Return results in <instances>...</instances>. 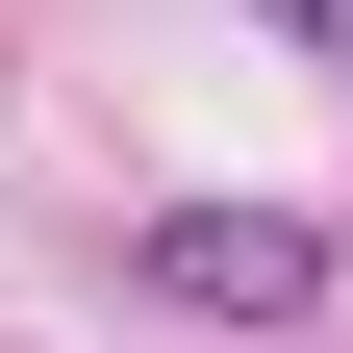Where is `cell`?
Listing matches in <instances>:
<instances>
[{"label":"cell","instance_id":"1","mask_svg":"<svg viewBox=\"0 0 353 353\" xmlns=\"http://www.w3.org/2000/svg\"><path fill=\"white\" fill-rule=\"evenodd\" d=\"M152 278H176V303H303V252H278V228H176Z\"/></svg>","mask_w":353,"mask_h":353},{"label":"cell","instance_id":"2","mask_svg":"<svg viewBox=\"0 0 353 353\" xmlns=\"http://www.w3.org/2000/svg\"><path fill=\"white\" fill-rule=\"evenodd\" d=\"M303 26H353V0H303Z\"/></svg>","mask_w":353,"mask_h":353}]
</instances>
